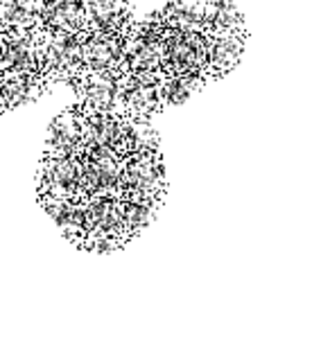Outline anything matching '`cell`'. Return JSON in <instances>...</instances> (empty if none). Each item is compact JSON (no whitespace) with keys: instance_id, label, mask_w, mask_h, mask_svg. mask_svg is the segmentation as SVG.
Wrapping results in <instances>:
<instances>
[{"instance_id":"obj_5","label":"cell","mask_w":330,"mask_h":361,"mask_svg":"<svg viewBox=\"0 0 330 361\" xmlns=\"http://www.w3.org/2000/svg\"><path fill=\"white\" fill-rule=\"evenodd\" d=\"M39 16L20 7L16 0H0V27H37Z\"/></svg>"},{"instance_id":"obj_3","label":"cell","mask_w":330,"mask_h":361,"mask_svg":"<svg viewBox=\"0 0 330 361\" xmlns=\"http://www.w3.org/2000/svg\"><path fill=\"white\" fill-rule=\"evenodd\" d=\"M118 203L134 237L141 235L145 228H150L158 210H161V206H154V203H139V201H127V199H118Z\"/></svg>"},{"instance_id":"obj_1","label":"cell","mask_w":330,"mask_h":361,"mask_svg":"<svg viewBox=\"0 0 330 361\" xmlns=\"http://www.w3.org/2000/svg\"><path fill=\"white\" fill-rule=\"evenodd\" d=\"M208 79H220L237 68L244 52L247 32H208Z\"/></svg>"},{"instance_id":"obj_6","label":"cell","mask_w":330,"mask_h":361,"mask_svg":"<svg viewBox=\"0 0 330 361\" xmlns=\"http://www.w3.org/2000/svg\"><path fill=\"white\" fill-rule=\"evenodd\" d=\"M0 113H3V106H0Z\"/></svg>"},{"instance_id":"obj_2","label":"cell","mask_w":330,"mask_h":361,"mask_svg":"<svg viewBox=\"0 0 330 361\" xmlns=\"http://www.w3.org/2000/svg\"><path fill=\"white\" fill-rule=\"evenodd\" d=\"M206 84L208 79L199 75H165L158 90H161L165 106H177L188 102L192 93H197Z\"/></svg>"},{"instance_id":"obj_4","label":"cell","mask_w":330,"mask_h":361,"mask_svg":"<svg viewBox=\"0 0 330 361\" xmlns=\"http://www.w3.org/2000/svg\"><path fill=\"white\" fill-rule=\"evenodd\" d=\"M77 138V109L71 106L68 111H64L61 116H57L50 124L48 131V140H45V149L64 142H75Z\"/></svg>"}]
</instances>
